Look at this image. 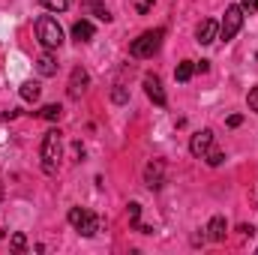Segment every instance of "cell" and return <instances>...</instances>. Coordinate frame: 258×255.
<instances>
[{
    "label": "cell",
    "instance_id": "7402d4cb",
    "mask_svg": "<svg viewBox=\"0 0 258 255\" xmlns=\"http://www.w3.org/2000/svg\"><path fill=\"white\" fill-rule=\"evenodd\" d=\"M240 9L243 12H258V0H240Z\"/></svg>",
    "mask_w": 258,
    "mask_h": 255
},
{
    "label": "cell",
    "instance_id": "3957f363",
    "mask_svg": "<svg viewBox=\"0 0 258 255\" xmlns=\"http://www.w3.org/2000/svg\"><path fill=\"white\" fill-rule=\"evenodd\" d=\"M66 219H69V225H72L81 237H93V234H99V231H102V219H99L96 213L84 210V207H72Z\"/></svg>",
    "mask_w": 258,
    "mask_h": 255
},
{
    "label": "cell",
    "instance_id": "5b68a950",
    "mask_svg": "<svg viewBox=\"0 0 258 255\" xmlns=\"http://www.w3.org/2000/svg\"><path fill=\"white\" fill-rule=\"evenodd\" d=\"M240 27H243V9L240 6H228L225 9V18H222V24H219V39H234L237 33H240Z\"/></svg>",
    "mask_w": 258,
    "mask_h": 255
},
{
    "label": "cell",
    "instance_id": "30bf717a",
    "mask_svg": "<svg viewBox=\"0 0 258 255\" xmlns=\"http://www.w3.org/2000/svg\"><path fill=\"white\" fill-rule=\"evenodd\" d=\"M87 84H90V75L78 66V69H72V78H69V96L72 99H78L84 90H87Z\"/></svg>",
    "mask_w": 258,
    "mask_h": 255
},
{
    "label": "cell",
    "instance_id": "44dd1931",
    "mask_svg": "<svg viewBox=\"0 0 258 255\" xmlns=\"http://www.w3.org/2000/svg\"><path fill=\"white\" fill-rule=\"evenodd\" d=\"M126 99H129V93L123 90V87H114V90H111V102H117V105H123Z\"/></svg>",
    "mask_w": 258,
    "mask_h": 255
},
{
    "label": "cell",
    "instance_id": "cb8c5ba5",
    "mask_svg": "<svg viewBox=\"0 0 258 255\" xmlns=\"http://www.w3.org/2000/svg\"><path fill=\"white\" fill-rule=\"evenodd\" d=\"M249 108L258 114V87H252V90H249Z\"/></svg>",
    "mask_w": 258,
    "mask_h": 255
},
{
    "label": "cell",
    "instance_id": "d4e9b609",
    "mask_svg": "<svg viewBox=\"0 0 258 255\" xmlns=\"http://www.w3.org/2000/svg\"><path fill=\"white\" fill-rule=\"evenodd\" d=\"M240 123H243V117H240V114H231V117H228V126H231V129L240 126Z\"/></svg>",
    "mask_w": 258,
    "mask_h": 255
},
{
    "label": "cell",
    "instance_id": "d6986e66",
    "mask_svg": "<svg viewBox=\"0 0 258 255\" xmlns=\"http://www.w3.org/2000/svg\"><path fill=\"white\" fill-rule=\"evenodd\" d=\"M138 219H141V204H135V201H132V204H129V222L138 228V225H141Z\"/></svg>",
    "mask_w": 258,
    "mask_h": 255
},
{
    "label": "cell",
    "instance_id": "603a6c76",
    "mask_svg": "<svg viewBox=\"0 0 258 255\" xmlns=\"http://www.w3.org/2000/svg\"><path fill=\"white\" fill-rule=\"evenodd\" d=\"M93 9H96V15H99L102 21H111V12H108L105 6H99V3H93Z\"/></svg>",
    "mask_w": 258,
    "mask_h": 255
},
{
    "label": "cell",
    "instance_id": "277c9868",
    "mask_svg": "<svg viewBox=\"0 0 258 255\" xmlns=\"http://www.w3.org/2000/svg\"><path fill=\"white\" fill-rule=\"evenodd\" d=\"M36 39H39L45 48H60V42H63V27L57 24L54 15L36 18Z\"/></svg>",
    "mask_w": 258,
    "mask_h": 255
},
{
    "label": "cell",
    "instance_id": "8992f818",
    "mask_svg": "<svg viewBox=\"0 0 258 255\" xmlns=\"http://www.w3.org/2000/svg\"><path fill=\"white\" fill-rule=\"evenodd\" d=\"M210 147H213V132L210 129H201V132H195L192 138H189V153L198 156V159H204Z\"/></svg>",
    "mask_w": 258,
    "mask_h": 255
},
{
    "label": "cell",
    "instance_id": "8fae6325",
    "mask_svg": "<svg viewBox=\"0 0 258 255\" xmlns=\"http://www.w3.org/2000/svg\"><path fill=\"white\" fill-rule=\"evenodd\" d=\"M225 231H228L225 219H222V216H213L210 225H207V237H210L213 243H219V240H225Z\"/></svg>",
    "mask_w": 258,
    "mask_h": 255
},
{
    "label": "cell",
    "instance_id": "52a82bcc",
    "mask_svg": "<svg viewBox=\"0 0 258 255\" xmlns=\"http://www.w3.org/2000/svg\"><path fill=\"white\" fill-rule=\"evenodd\" d=\"M144 93H147V96H150V102H153V105H159V108L168 102V96H165V90H162V81H159L156 75H144Z\"/></svg>",
    "mask_w": 258,
    "mask_h": 255
},
{
    "label": "cell",
    "instance_id": "ba28073f",
    "mask_svg": "<svg viewBox=\"0 0 258 255\" xmlns=\"http://www.w3.org/2000/svg\"><path fill=\"white\" fill-rule=\"evenodd\" d=\"M144 183H147L150 189H159V186L165 183V162H162V159H153V162L144 168Z\"/></svg>",
    "mask_w": 258,
    "mask_h": 255
},
{
    "label": "cell",
    "instance_id": "7c38bea8",
    "mask_svg": "<svg viewBox=\"0 0 258 255\" xmlns=\"http://www.w3.org/2000/svg\"><path fill=\"white\" fill-rule=\"evenodd\" d=\"M72 39L90 42V39H93V24H90V21H75V24H72Z\"/></svg>",
    "mask_w": 258,
    "mask_h": 255
},
{
    "label": "cell",
    "instance_id": "e0dca14e",
    "mask_svg": "<svg viewBox=\"0 0 258 255\" xmlns=\"http://www.w3.org/2000/svg\"><path fill=\"white\" fill-rule=\"evenodd\" d=\"M45 9H51V12H63L66 6H69V0H39Z\"/></svg>",
    "mask_w": 258,
    "mask_h": 255
},
{
    "label": "cell",
    "instance_id": "484cf974",
    "mask_svg": "<svg viewBox=\"0 0 258 255\" xmlns=\"http://www.w3.org/2000/svg\"><path fill=\"white\" fill-rule=\"evenodd\" d=\"M237 231H240V234H249V237H252V234H255V228H252V225H240V228H237Z\"/></svg>",
    "mask_w": 258,
    "mask_h": 255
},
{
    "label": "cell",
    "instance_id": "9a60e30c",
    "mask_svg": "<svg viewBox=\"0 0 258 255\" xmlns=\"http://www.w3.org/2000/svg\"><path fill=\"white\" fill-rule=\"evenodd\" d=\"M192 75H195L192 60H183V63H177V69H174V78H177V81H189Z\"/></svg>",
    "mask_w": 258,
    "mask_h": 255
},
{
    "label": "cell",
    "instance_id": "4fadbf2b",
    "mask_svg": "<svg viewBox=\"0 0 258 255\" xmlns=\"http://www.w3.org/2000/svg\"><path fill=\"white\" fill-rule=\"evenodd\" d=\"M36 69H39V75H45V78H51L54 72H57V60H54V54H39V60H36Z\"/></svg>",
    "mask_w": 258,
    "mask_h": 255
},
{
    "label": "cell",
    "instance_id": "2e32d148",
    "mask_svg": "<svg viewBox=\"0 0 258 255\" xmlns=\"http://www.w3.org/2000/svg\"><path fill=\"white\" fill-rule=\"evenodd\" d=\"M60 114H63V108L54 105V102H51V105H42V111H39L42 120H60Z\"/></svg>",
    "mask_w": 258,
    "mask_h": 255
},
{
    "label": "cell",
    "instance_id": "ac0fdd59",
    "mask_svg": "<svg viewBox=\"0 0 258 255\" xmlns=\"http://www.w3.org/2000/svg\"><path fill=\"white\" fill-rule=\"evenodd\" d=\"M204 159H207V165H222V159H225V156H222V150H213V147H210Z\"/></svg>",
    "mask_w": 258,
    "mask_h": 255
},
{
    "label": "cell",
    "instance_id": "ffe728a7",
    "mask_svg": "<svg viewBox=\"0 0 258 255\" xmlns=\"http://www.w3.org/2000/svg\"><path fill=\"white\" fill-rule=\"evenodd\" d=\"M12 249H15V252H24V249H27V237H24L21 231L12 234Z\"/></svg>",
    "mask_w": 258,
    "mask_h": 255
},
{
    "label": "cell",
    "instance_id": "9c48e42d",
    "mask_svg": "<svg viewBox=\"0 0 258 255\" xmlns=\"http://www.w3.org/2000/svg\"><path fill=\"white\" fill-rule=\"evenodd\" d=\"M195 39H198L201 45L216 42V39H219V24H216L213 18H204V21L198 24V30H195Z\"/></svg>",
    "mask_w": 258,
    "mask_h": 255
},
{
    "label": "cell",
    "instance_id": "7a4b0ae2",
    "mask_svg": "<svg viewBox=\"0 0 258 255\" xmlns=\"http://www.w3.org/2000/svg\"><path fill=\"white\" fill-rule=\"evenodd\" d=\"M162 39H165V30L162 27H156V30H144L138 39H132V45H129V54L132 57H153L159 48H162Z\"/></svg>",
    "mask_w": 258,
    "mask_h": 255
},
{
    "label": "cell",
    "instance_id": "6da1fadb",
    "mask_svg": "<svg viewBox=\"0 0 258 255\" xmlns=\"http://www.w3.org/2000/svg\"><path fill=\"white\" fill-rule=\"evenodd\" d=\"M63 132L60 129H48L45 138H42V171L45 174H54L57 165H60V153H63Z\"/></svg>",
    "mask_w": 258,
    "mask_h": 255
},
{
    "label": "cell",
    "instance_id": "5bb4252c",
    "mask_svg": "<svg viewBox=\"0 0 258 255\" xmlns=\"http://www.w3.org/2000/svg\"><path fill=\"white\" fill-rule=\"evenodd\" d=\"M18 93H21V99H24V102H36V99H39V93H42V87H39L36 81H24Z\"/></svg>",
    "mask_w": 258,
    "mask_h": 255
}]
</instances>
